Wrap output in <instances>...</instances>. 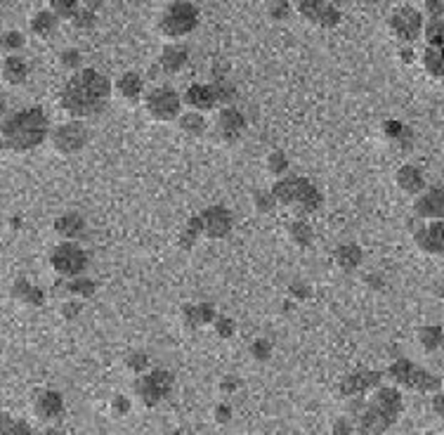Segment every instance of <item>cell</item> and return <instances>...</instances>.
<instances>
[{
	"instance_id": "32",
	"label": "cell",
	"mask_w": 444,
	"mask_h": 435,
	"mask_svg": "<svg viewBox=\"0 0 444 435\" xmlns=\"http://www.w3.org/2000/svg\"><path fill=\"white\" fill-rule=\"evenodd\" d=\"M289 237L291 242L300 248H308L312 242H315V232H312L308 220H293L289 225Z\"/></svg>"
},
{
	"instance_id": "4",
	"label": "cell",
	"mask_w": 444,
	"mask_h": 435,
	"mask_svg": "<svg viewBox=\"0 0 444 435\" xmlns=\"http://www.w3.org/2000/svg\"><path fill=\"white\" fill-rule=\"evenodd\" d=\"M272 192L279 206H289L296 213H312L322 206V192L308 177L284 175L272 184Z\"/></svg>"
},
{
	"instance_id": "55",
	"label": "cell",
	"mask_w": 444,
	"mask_h": 435,
	"mask_svg": "<svg viewBox=\"0 0 444 435\" xmlns=\"http://www.w3.org/2000/svg\"><path fill=\"white\" fill-rule=\"evenodd\" d=\"M442 388H444V381H442Z\"/></svg>"
},
{
	"instance_id": "15",
	"label": "cell",
	"mask_w": 444,
	"mask_h": 435,
	"mask_svg": "<svg viewBox=\"0 0 444 435\" xmlns=\"http://www.w3.org/2000/svg\"><path fill=\"white\" fill-rule=\"evenodd\" d=\"M413 213L418 220H444V187H428L423 194L416 196L413 201Z\"/></svg>"
},
{
	"instance_id": "39",
	"label": "cell",
	"mask_w": 444,
	"mask_h": 435,
	"mask_svg": "<svg viewBox=\"0 0 444 435\" xmlns=\"http://www.w3.org/2000/svg\"><path fill=\"white\" fill-rule=\"evenodd\" d=\"M125 365H128L130 372H135L142 377V374L149 372V355L142 353V350H135V353H130V357L125 360Z\"/></svg>"
},
{
	"instance_id": "18",
	"label": "cell",
	"mask_w": 444,
	"mask_h": 435,
	"mask_svg": "<svg viewBox=\"0 0 444 435\" xmlns=\"http://www.w3.org/2000/svg\"><path fill=\"white\" fill-rule=\"evenodd\" d=\"M395 184H397L402 192L409 194V196H418V194H423L425 189H428L423 171L418 168V166H413V164L399 166L397 173H395Z\"/></svg>"
},
{
	"instance_id": "25",
	"label": "cell",
	"mask_w": 444,
	"mask_h": 435,
	"mask_svg": "<svg viewBox=\"0 0 444 435\" xmlns=\"http://www.w3.org/2000/svg\"><path fill=\"white\" fill-rule=\"evenodd\" d=\"M187 59H189L187 47L166 45L164 52H161V57H159V64H161V69H164L166 74H177V71H182V67L187 64Z\"/></svg>"
},
{
	"instance_id": "26",
	"label": "cell",
	"mask_w": 444,
	"mask_h": 435,
	"mask_svg": "<svg viewBox=\"0 0 444 435\" xmlns=\"http://www.w3.org/2000/svg\"><path fill=\"white\" fill-rule=\"evenodd\" d=\"M29 26H31V33L35 38H50L59 26V15L52 10H40L31 17V24H29Z\"/></svg>"
},
{
	"instance_id": "37",
	"label": "cell",
	"mask_w": 444,
	"mask_h": 435,
	"mask_svg": "<svg viewBox=\"0 0 444 435\" xmlns=\"http://www.w3.org/2000/svg\"><path fill=\"white\" fill-rule=\"evenodd\" d=\"M253 204L260 213H272L274 208L279 206V201H277V196H274L272 189H262V192L253 194Z\"/></svg>"
},
{
	"instance_id": "11",
	"label": "cell",
	"mask_w": 444,
	"mask_h": 435,
	"mask_svg": "<svg viewBox=\"0 0 444 435\" xmlns=\"http://www.w3.org/2000/svg\"><path fill=\"white\" fill-rule=\"evenodd\" d=\"M390 31L395 38H399L402 43H413L418 40L425 31V22L421 10H416L413 5H402L393 12L390 17Z\"/></svg>"
},
{
	"instance_id": "56",
	"label": "cell",
	"mask_w": 444,
	"mask_h": 435,
	"mask_svg": "<svg viewBox=\"0 0 444 435\" xmlns=\"http://www.w3.org/2000/svg\"><path fill=\"white\" fill-rule=\"evenodd\" d=\"M442 19H444V17H442Z\"/></svg>"
},
{
	"instance_id": "38",
	"label": "cell",
	"mask_w": 444,
	"mask_h": 435,
	"mask_svg": "<svg viewBox=\"0 0 444 435\" xmlns=\"http://www.w3.org/2000/svg\"><path fill=\"white\" fill-rule=\"evenodd\" d=\"M47 5H50L52 12H57L59 17H64V19H71V17L81 10L78 8V0H47Z\"/></svg>"
},
{
	"instance_id": "47",
	"label": "cell",
	"mask_w": 444,
	"mask_h": 435,
	"mask_svg": "<svg viewBox=\"0 0 444 435\" xmlns=\"http://www.w3.org/2000/svg\"><path fill=\"white\" fill-rule=\"evenodd\" d=\"M62 67L64 69H78L81 67V55H78L76 50H67V52H62Z\"/></svg>"
},
{
	"instance_id": "33",
	"label": "cell",
	"mask_w": 444,
	"mask_h": 435,
	"mask_svg": "<svg viewBox=\"0 0 444 435\" xmlns=\"http://www.w3.org/2000/svg\"><path fill=\"white\" fill-rule=\"evenodd\" d=\"M95 289H97L95 287V282L86 275L67 279V282H64V291H67L71 298H90L95 294Z\"/></svg>"
},
{
	"instance_id": "17",
	"label": "cell",
	"mask_w": 444,
	"mask_h": 435,
	"mask_svg": "<svg viewBox=\"0 0 444 435\" xmlns=\"http://www.w3.org/2000/svg\"><path fill=\"white\" fill-rule=\"evenodd\" d=\"M246 130V118L237 106H225L218 116V135L227 145H234Z\"/></svg>"
},
{
	"instance_id": "9",
	"label": "cell",
	"mask_w": 444,
	"mask_h": 435,
	"mask_svg": "<svg viewBox=\"0 0 444 435\" xmlns=\"http://www.w3.org/2000/svg\"><path fill=\"white\" fill-rule=\"evenodd\" d=\"M88 138H90V130L86 123H83L81 118H71V121H64L52 128L50 145L57 154L71 157V154H78L88 145Z\"/></svg>"
},
{
	"instance_id": "24",
	"label": "cell",
	"mask_w": 444,
	"mask_h": 435,
	"mask_svg": "<svg viewBox=\"0 0 444 435\" xmlns=\"http://www.w3.org/2000/svg\"><path fill=\"white\" fill-rule=\"evenodd\" d=\"M12 294H15L17 301L26 303V306L31 308H43L45 306V291L40 287H35L29 279H17L15 287H12Z\"/></svg>"
},
{
	"instance_id": "30",
	"label": "cell",
	"mask_w": 444,
	"mask_h": 435,
	"mask_svg": "<svg viewBox=\"0 0 444 435\" xmlns=\"http://www.w3.org/2000/svg\"><path fill=\"white\" fill-rule=\"evenodd\" d=\"M177 126L182 133H187L189 138H199V135L206 133V116L201 114V111H187V114H182L177 118Z\"/></svg>"
},
{
	"instance_id": "35",
	"label": "cell",
	"mask_w": 444,
	"mask_h": 435,
	"mask_svg": "<svg viewBox=\"0 0 444 435\" xmlns=\"http://www.w3.org/2000/svg\"><path fill=\"white\" fill-rule=\"evenodd\" d=\"M265 166H267V171L272 173V175L279 180V177H284L286 171H289V157H286L284 152H279V149H277V152H272V154L267 157Z\"/></svg>"
},
{
	"instance_id": "51",
	"label": "cell",
	"mask_w": 444,
	"mask_h": 435,
	"mask_svg": "<svg viewBox=\"0 0 444 435\" xmlns=\"http://www.w3.org/2000/svg\"><path fill=\"white\" fill-rule=\"evenodd\" d=\"M237 386H239V379H225L220 383V390L222 393H234L237 390Z\"/></svg>"
},
{
	"instance_id": "14",
	"label": "cell",
	"mask_w": 444,
	"mask_h": 435,
	"mask_svg": "<svg viewBox=\"0 0 444 435\" xmlns=\"http://www.w3.org/2000/svg\"><path fill=\"white\" fill-rule=\"evenodd\" d=\"M199 216L203 225V235H206L208 239H225L234 228V216L230 208L225 206H208Z\"/></svg>"
},
{
	"instance_id": "44",
	"label": "cell",
	"mask_w": 444,
	"mask_h": 435,
	"mask_svg": "<svg viewBox=\"0 0 444 435\" xmlns=\"http://www.w3.org/2000/svg\"><path fill=\"white\" fill-rule=\"evenodd\" d=\"M386 135L395 142H404V138H409V128L402 121H386Z\"/></svg>"
},
{
	"instance_id": "29",
	"label": "cell",
	"mask_w": 444,
	"mask_h": 435,
	"mask_svg": "<svg viewBox=\"0 0 444 435\" xmlns=\"http://www.w3.org/2000/svg\"><path fill=\"white\" fill-rule=\"evenodd\" d=\"M423 67L435 79H444V45H428L423 52Z\"/></svg>"
},
{
	"instance_id": "45",
	"label": "cell",
	"mask_w": 444,
	"mask_h": 435,
	"mask_svg": "<svg viewBox=\"0 0 444 435\" xmlns=\"http://www.w3.org/2000/svg\"><path fill=\"white\" fill-rule=\"evenodd\" d=\"M333 435H357V424L352 416H340L333 421Z\"/></svg>"
},
{
	"instance_id": "16",
	"label": "cell",
	"mask_w": 444,
	"mask_h": 435,
	"mask_svg": "<svg viewBox=\"0 0 444 435\" xmlns=\"http://www.w3.org/2000/svg\"><path fill=\"white\" fill-rule=\"evenodd\" d=\"M298 8L310 22L319 24V26L331 29L340 22V12L335 10L328 0H300Z\"/></svg>"
},
{
	"instance_id": "53",
	"label": "cell",
	"mask_w": 444,
	"mask_h": 435,
	"mask_svg": "<svg viewBox=\"0 0 444 435\" xmlns=\"http://www.w3.org/2000/svg\"><path fill=\"white\" fill-rule=\"evenodd\" d=\"M168 435H184L182 431H173V433H168Z\"/></svg>"
},
{
	"instance_id": "3",
	"label": "cell",
	"mask_w": 444,
	"mask_h": 435,
	"mask_svg": "<svg viewBox=\"0 0 444 435\" xmlns=\"http://www.w3.org/2000/svg\"><path fill=\"white\" fill-rule=\"evenodd\" d=\"M50 118L40 106H26L10 114L3 123V142L12 152H31L50 140Z\"/></svg>"
},
{
	"instance_id": "52",
	"label": "cell",
	"mask_w": 444,
	"mask_h": 435,
	"mask_svg": "<svg viewBox=\"0 0 444 435\" xmlns=\"http://www.w3.org/2000/svg\"><path fill=\"white\" fill-rule=\"evenodd\" d=\"M38 435H67V433H64V431H59V428H47V431L38 433Z\"/></svg>"
},
{
	"instance_id": "2",
	"label": "cell",
	"mask_w": 444,
	"mask_h": 435,
	"mask_svg": "<svg viewBox=\"0 0 444 435\" xmlns=\"http://www.w3.org/2000/svg\"><path fill=\"white\" fill-rule=\"evenodd\" d=\"M350 416L357 424V435H383L399 419L404 400L395 386H381L369 402L350 397Z\"/></svg>"
},
{
	"instance_id": "23",
	"label": "cell",
	"mask_w": 444,
	"mask_h": 435,
	"mask_svg": "<svg viewBox=\"0 0 444 435\" xmlns=\"http://www.w3.org/2000/svg\"><path fill=\"white\" fill-rule=\"evenodd\" d=\"M113 90L121 100L125 102H140V97L145 95V81L140 79V76L135 74V71H128V74H123L121 79L113 83Z\"/></svg>"
},
{
	"instance_id": "12",
	"label": "cell",
	"mask_w": 444,
	"mask_h": 435,
	"mask_svg": "<svg viewBox=\"0 0 444 435\" xmlns=\"http://www.w3.org/2000/svg\"><path fill=\"white\" fill-rule=\"evenodd\" d=\"M413 242L428 255H444V220H421L413 230Z\"/></svg>"
},
{
	"instance_id": "8",
	"label": "cell",
	"mask_w": 444,
	"mask_h": 435,
	"mask_svg": "<svg viewBox=\"0 0 444 435\" xmlns=\"http://www.w3.org/2000/svg\"><path fill=\"white\" fill-rule=\"evenodd\" d=\"M182 104H184V100L180 97L171 86H159L145 95L147 114H149V118H154V121H159V123L177 121V118L182 116L180 114V111H182Z\"/></svg>"
},
{
	"instance_id": "27",
	"label": "cell",
	"mask_w": 444,
	"mask_h": 435,
	"mask_svg": "<svg viewBox=\"0 0 444 435\" xmlns=\"http://www.w3.org/2000/svg\"><path fill=\"white\" fill-rule=\"evenodd\" d=\"M3 79L5 83H10V86H22V83L29 79V64L24 62L22 57L8 55L3 62Z\"/></svg>"
},
{
	"instance_id": "36",
	"label": "cell",
	"mask_w": 444,
	"mask_h": 435,
	"mask_svg": "<svg viewBox=\"0 0 444 435\" xmlns=\"http://www.w3.org/2000/svg\"><path fill=\"white\" fill-rule=\"evenodd\" d=\"M3 435H33V428L24 419H10L8 414L3 416Z\"/></svg>"
},
{
	"instance_id": "46",
	"label": "cell",
	"mask_w": 444,
	"mask_h": 435,
	"mask_svg": "<svg viewBox=\"0 0 444 435\" xmlns=\"http://www.w3.org/2000/svg\"><path fill=\"white\" fill-rule=\"evenodd\" d=\"M81 310H83V303L78 301V298H76V301L71 298V301H67V303L62 306V315H64L67 319H74V317H78V313H81Z\"/></svg>"
},
{
	"instance_id": "42",
	"label": "cell",
	"mask_w": 444,
	"mask_h": 435,
	"mask_svg": "<svg viewBox=\"0 0 444 435\" xmlns=\"http://www.w3.org/2000/svg\"><path fill=\"white\" fill-rule=\"evenodd\" d=\"M71 22H74L76 26L81 29V31H90V29L95 26V12H93V8H81L74 17H71Z\"/></svg>"
},
{
	"instance_id": "1",
	"label": "cell",
	"mask_w": 444,
	"mask_h": 435,
	"mask_svg": "<svg viewBox=\"0 0 444 435\" xmlns=\"http://www.w3.org/2000/svg\"><path fill=\"white\" fill-rule=\"evenodd\" d=\"M111 95V81L102 76L95 69H81L76 71L64 86L59 95V104L71 118L86 121L90 116H97L104 111Z\"/></svg>"
},
{
	"instance_id": "40",
	"label": "cell",
	"mask_w": 444,
	"mask_h": 435,
	"mask_svg": "<svg viewBox=\"0 0 444 435\" xmlns=\"http://www.w3.org/2000/svg\"><path fill=\"white\" fill-rule=\"evenodd\" d=\"M251 357L257 362H267L269 357H272V343H269L267 338H255V341L251 343Z\"/></svg>"
},
{
	"instance_id": "22",
	"label": "cell",
	"mask_w": 444,
	"mask_h": 435,
	"mask_svg": "<svg viewBox=\"0 0 444 435\" xmlns=\"http://www.w3.org/2000/svg\"><path fill=\"white\" fill-rule=\"evenodd\" d=\"M182 319L189 329H199V326L213 324V322L218 319V313H215L211 303H191V306H184Z\"/></svg>"
},
{
	"instance_id": "43",
	"label": "cell",
	"mask_w": 444,
	"mask_h": 435,
	"mask_svg": "<svg viewBox=\"0 0 444 435\" xmlns=\"http://www.w3.org/2000/svg\"><path fill=\"white\" fill-rule=\"evenodd\" d=\"M215 326V333H218L220 338H232L234 331H237V324H234L232 317H227V315H218V319L213 322Z\"/></svg>"
},
{
	"instance_id": "5",
	"label": "cell",
	"mask_w": 444,
	"mask_h": 435,
	"mask_svg": "<svg viewBox=\"0 0 444 435\" xmlns=\"http://www.w3.org/2000/svg\"><path fill=\"white\" fill-rule=\"evenodd\" d=\"M388 377L395 381L397 386H404V388L418 390V393H440L442 390V379L430 374L428 369L413 365L406 357H399L393 365L388 367Z\"/></svg>"
},
{
	"instance_id": "20",
	"label": "cell",
	"mask_w": 444,
	"mask_h": 435,
	"mask_svg": "<svg viewBox=\"0 0 444 435\" xmlns=\"http://www.w3.org/2000/svg\"><path fill=\"white\" fill-rule=\"evenodd\" d=\"M182 100H184V104H187V109L201 111V114H206V111L215 109V104H220L213 86H203V83H194V86H189Z\"/></svg>"
},
{
	"instance_id": "34",
	"label": "cell",
	"mask_w": 444,
	"mask_h": 435,
	"mask_svg": "<svg viewBox=\"0 0 444 435\" xmlns=\"http://www.w3.org/2000/svg\"><path fill=\"white\" fill-rule=\"evenodd\" d=\"M201 237H206L203 235V225H201V216H194L191 220H187V228L182 230V246H194L196 242L201 239Z\"/></svg>"
},
{
	"instance_id": "6",
	"label": "cell",
	"mask_w": 444,
	"mask_h": 435,
	"mask_svg": "<svg viewBox=\"0 0 444 435\" xmlns=\"http://www.w3.org/2000/svg\"><path fill=\"white\" fill-rule=\"evenodd\" d=\"M199 26V10L187 0H177L166 8L159 19V31L168 38H182Z\"/></svg>"
},
{
	"instance_id": "41",
	"label": "cell",
	"mask_w": 444,
	"mask_h": 435,
	"mask_svg": "<svg viewBox=\"0 0 444 435\" xmlns=\"http://www.w3.org/2000/svg\"><path fill=\"white\" fill-rule=\"evenodd\" d=\"M24 43H26V38L19 33V31H5L3 33V47H5V52H12V55H17V52L22 50Z\"/></svg>"
},
{
	"instance_id": "7",
	"label": "cell",
	"mask_w": 444,
	"mask_h": 435,
	"mask_svg": "<svg viewBox=\"0 0 444 435\" xmlns=\"http://www.w3.org/2000/svg\"><path fill=\"white\" fill-rule=\"evenodd\" d=\"M88 253L78 242H59L50 253V265L62 279L81 277L88 270Z\"/></svg>"
},
{
	"instance_id": "48",
	"label": "cell",
	"mask_w": 444,
	"mask_h": 435,
	"mask_svg": "<svg viewBox=\"0 0 444 435\" xmlns=\"http://www.w3.org/2000/svg\"><path fill=\"white\" fill-rule=\"evenodd\" d=\"M111 409H113L116 414H121V416L128 414V412H130V400H128L125 395H116V397L111 400Z\"/></svg>"
},
{
	"instance_id": "10",
	"label": "cell",
	"mask_w": 444,
	"mask_h": 435,
	"mask_svg": "<svg viewBox=\"0 0 444 435\" xmlns=\"http://www.w3.org/2000/svg\"><path fill=\"white\" fill-rule=\"evenodd\" d=\"M173 383H175V379H173V374L168 369H152V372L142 374L135 381V393L147 407H156L171 395Z\"/></svg>"
},
{
	"instance_id": "28",
	"label": "cell",
	"mask_w": 444,
	"mask_h": 435,
	"mask_svg": "<svg viewBox=\"0 0 444 435\" xmlns=\"http://www.w3.org/2000/svg\"><path fill=\"white\" fill-rule=\"evenodd\" d=\"M333 260H335V265L343 267L345 272H352V270H357L359 263H362V248H359L357 244H340L333 253Z\"/></svg>"
},
{
	"instance_id": "31",
	"label": "cell",
	"mask_w": 444,
	"mask_h": 435,
	"mask_svg": "<svg viewBox=\"0 0 444 435\" xmlns=\"http://www.w3.org/2000/svg\"><path fill=\"white\" fill-rule=\"evenodd\" d=\"M416 338H418V343H421V348L428 350V353H435V350H440L444 345V331H442V326H437V324L421 326Z\"/></svg>"
},
{
	"instance_id": "13",
	"label": "cell",
	"mask_w": 444,
	"mask_h": 435,
	"mask_svg": "<svg viewBox=\"0 0 444 435\" xmlns=\"http://www.w3.org/2000/svg\"><path fill=\"white\" fill-rule=\"evenodd\" d=\"M383 374L376 372V369H357V372L347 374V377L340 381V393L345 397H364L369 390L381 388Z\"/></svg>"
},
{
	"instance_id": "49",
	"label": "cell",
	"mask_w": 444,
	"mask_h": 435,
	"mask_svg": "<svg viewBox=\"0 0 444 435\" xmlns=\"http://www.w3.org/2000/svg\"><path fill=\"white\" fill-rule=\"evenodd\" d=\"M215 421H218V424H230L232 421V407L230 404H218V407H215Z\"/></svg>"
},
{
	"instance_id": "54",
	"label": "cell",
	"mask_w": 444,
	"mask_h": 435,
	"mask_svg": "<svg viewBox=\"0 0 444 435\" xmlns=\"http://www.w3.org/2000/svg\"><path fill=\"white\" fill-rule=\"evenodd\" d=\"M406 3H413V0H406Z\"/></svg>"
},
{
	"instance_id": "21",
	"label": "cell",
	"mask_w": 444,
	"mask_h": 435,
	"mask_svg": "<svg viewBox=\"0 0 444 435\" xmlns=\"http://www.w3.org/2000/svg\"><path fill=\"white\" fill-rule=\"evenodd\" d=\"M33 409H35V414H38V419H43V421H57L59 416L64 414V397H62V393H57V390H40L38 395H35Z\"/></svg>"
},
{
	"instance_id": "50",
	"label": "cell",
	"mask_w": 444,
	"mask_h": 435,
	"mask_svg": "<svg viewBox=\"0 0 444 435\" xmlns=\"http://www.w3.org/2000/svg\"><path fill=\"white\" fill-rule=\"evenodd\" d=\"M433 412L444 419V390L435 393V397H433Z\"/></svg>"
},
{
	"instance_id": "19",
	"label": "cell",
	"mask_w": 444,
	"mask_h": 435,
	"mask_svg": "<svg viewBox=\"0 0 444 435\" xmlns=\"http://www.w3.org/2000/svg\"><path fill=\"white\" fill-rule=\"evenodd\" d=\"M55 232L62 242H81L88 232V223L81 213L69 211V213H62V216L55 220Z\"/></svg>"
}]
</instances>
